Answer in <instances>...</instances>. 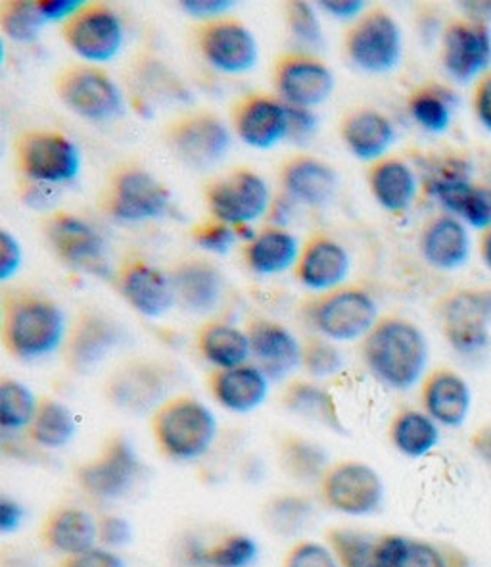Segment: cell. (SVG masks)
Segmentation results:
<instances>
[{
    "mask_svg": "<svg viewBox=\"0 0 491 567\" xmlns=\"http://www.w3.org/2000/svg\"><path fill=\"white\" fill-rule=\"evenodd\" d=\"M363 360L384 385L405 391L411 389L425 373L427 339L411 321L390 318L376 323L365 337Z\"/></svg>",
    "mask_w": 491,
    "mask_h": 567,
    "instance_id": "obj_1",
    "label": "cell"
},
{
    "mask_svg": "<svg viewBox=\"0 0 491 567\" xmlns=\"http://www.w3.org/2000/svg\"><path fill=\"white\" fill-rule=\"evenodd\" d=\"M153 436L159 452L175 462L202 458L216 441V415L192 396H175L154 410Z\"/></svg>",
    "mask_w": 491,
    "mask_h": 567,
    "instance_id": "obj_2",
    "label": "cell"
},
{
    "mask_svg": "<svg viewBox=\"0 0 491 567\" xmlns=\"http://www.w3.org/2000/svg\"><path fill=\"white\" fill-rule=\"evenodd\" d=\"M2 339L8 352L18 360L49 357L64 344V312L46 299L14 300L4 313Z\"/></svg>",
    "mask_w": 491,
    "mask_h": 567,
    "instance_id": "obj_3",
    "label": "cell"
},
{
    "mask_svg": "<svg viewBox=\"0 0 491 567\" xmlns=\"http://www.w3.org/2000/svg\"><path fill=\"white\" fill-rule=\"evenodd\" d=\"M143 462L123 435L104 441L93 458L83 460L73 472L77 487L96 501H117L129 495L143 477Z\"/></svg>",
    "mask_w": 491,
    "mask_h": 567,
    "instance_id": "obj_4",
    "label": "cell"
},
{
    "mask_svg": "<svg viewBox=\"0 0 491 567\" xmlns=\"http://www.w3.org/2000/svg\"><path fill=\"white\" fill-rule=\"evenodd\" d=\"M318 501L344 516L362 517L380 508L384 483L375 467L359 460H339L317 481Z\"/></svg>",
    "mask_w": 491,
    "mask_h": 567,
    "instance_id": "obj_5",
    "label": "cell"
},
{
    "mask_svg": "<svg viewBox=\"0 0 491 567\" xmlns=\"http://www.w3.org/2000/svg\"><path fill=\"white\" fill-rule=\"evenodd\" d=\"M376 316L378 308L367 292L346 289L317 302L311 312V321L318 333L331 341H354L370 333L376 326Z\"/></svg>",
    "mask_w": 491,
    "mask_h": 567,
    "instance_id": "obj_6",
    "label": "cell"
},
{
    "mask_svg": "<svg viewBox=\"0 0 491 567\" xmlns=\"http://www.w3.org/2000/svg\"><path fill=\"white\" fill-rule=\"evenodd\" d=\"M428 193L449 212L477 229H491V189L469 179V167L451 162L428 182Z\"/></svg>",
    "mask_w": 491,
    "mask_h": 567,
    "instance_id": "obj_7",
    "label": "cell"
},
{
    "mask_svg": "<svg viewBox=\"0 0 491 567\" xmlns=\"http://www.w3.org/2000/svg\"><path fill=\"white\" fill-rule=\"evenodd\" d=\"M347 52L355 66L365 72H390L401 56L398 23L386 12H373L349 33Z\"/></svg>",
    "mask_w": 491,
    "mask_h": 567,
    "instance_id": "obj_8",
    "label": "cell"
},
{
    "mask_svg": "<svg viewBox=\"0 0 491 567\" xmlns=\"http://www.w3.org/2000/svg\"><path fill=\"white\" fill-rule=\"evenodd\" d=\"M171 375L166 365L148 360H135L117 368L106 381L109 402L125 412H145L159 406L167 393Z\"/></svg>",
    "mask_w": 491,
    "mask_h": 567,
    "instance_id": "obj_9",
    "label": "cell"
},
{
    "mask_svg": "<svg viewBox=\"0 0 491 567\" xmlns=\"http://www.w3.org/2000/svg\"><path fill=\"white\" fill-rule=\"evenodd\" d=\"M20 156L25 175L41 185L72 182L80 174L77 146L59 133H31Z\"/></svg>",
    "mask_w": 491,
    "mask_h": 567,
    "instance_id": "obj_10",
    "label": "cell"
},
{
    "mask_svg": "<svg viewBox=\"0 0 491 567\" xmlns=\"http://www.w3.org/2000/svg\"><path fill=\"white\" fill-rule=\"evenodd\" d=\"M208 203L213 216L221 219V224L244 226L268 210V185L260 175L237 172L211 187Z\"/></svg>",
    "mask_w": 491,
    "mask_h": 567,
    "instance_id": "obj_11",
    "label": "cell"
},
{
    "mask_svg": "<svg viewBox=\"0 0 491 567\" xmlns=\"http://www.w3.org/2000/svg\"><path fill=\"white\" fill-rule=\"evenodd\" d=\"M65 39L81 59L88 62H108L122 49V22L108 8H83L67 23Z\"/></svg>",
    "mask_w": 491,
    "mask_h": 567,
    "instance_id": "obj_12",
    "label": "cell"
},
{
    "mask_svg": "<svg viewBox=\"0 0 491 567\" xmlns=\"http://www.w3.org/2000/svg\"><path fill=\"white\" fill-rule=\"evenodd\" d=\"M39 540L44 550L59 554L60 558L91 550L98 543L96 517L72 504L54 506L39 525Z\"/></svg>",
    "mask_w": 491,
    "mask_h": 567,
    "instance_id": "obj_13",
    "label": "cell"
},
{
    "mask_svg": "<svg viewBox=\"0 0 491 567\" xmlns=\"http://www.w3.org/2000/svg\"><path fill=\"white\" fill-rule=\"evenodd\" d=\"M491 64V31L484 22L453 23L443 39V66L459 83L472 81Z\"/></svg>",
    "mask_w": 491,
    "mask_h": 567,
    "instance_id": "obj_14",
    "label": "cell"
},
{
    "mask_svg": "<svg viewBox=\"0 0 491 567\" xmlns=\"http://www.w3.org/2000/svg\"><path fill=\"white\" fill-rule=\"evenodd\" d=\"M60 96L70 109L88 120H108L122 110L116 83L96 70H72L60 81Z\"/></svg>",
    "mask_w": 491,
    "mask_h": 567,
    "instance_id": "obj_15",
    "label": "cell"
},
{
    "mask_svg": "<svg viewBox=\"0 0 491 567\" xmlns=\"http://www.w3.org/2000/svg\"><path fill=\"white\" fill-rule=\"evenodd\" d=\"M169 204V193L146 172L133 169L117 177L109 193V212L123 221H145L159 218Z\"/></svg>",
    "mask_w": 491,
    "mask_h": 567,
    "instance_id": "obj_16",
    "label": "cell"
},
{
    "mask_svg": "<svg viewBox=\"0 0 491 567\" xmlns=\"http://www.w3.org/2000/svg\"><path fill=\"white\" fill-rule=\"evenodd\" d=\"M443 333L461 354H474L488 342V312L482 292H457L441 310Z\"/></svg>",
    "mask_w": 491,
    "mask_h": 567,
    "instance_id": "obj_17",
    "label": "cell"
},
{
    "mask_svg": "<svg viewBox=\"0 0 491 567\" xmlns=\"http://www.w3.org/2000/svg\"><path fill=\"white\" fill-rule=\"evenodd\" d=\"M119 339L122 333L116 323L96 313H85L65 339V364L75 373H88L116 349Z\"/></svg>",
    "mask_w": 491,
    "mask_h": 567,
    "instance_id": "obj_18",
    "label": "cell"
},
{
    "mask_svg": "<svg viewBox=\"0 0 491 567\" xmlns=\"http://www.w3.org/2000/svg\"><path fill=\"white\" fill-rule=\"evenodd\" d=\"M252 357L268 379L281 381L302 364V347L289 329L273 321H258L248 331Z\"/></svg>",
    "mask_w": 491,
    "mask_h": 567,
    "instance_id": "obj_19",
    "label": "cell"
},
{
    "mask_svg": "<svg viewBox=\"0 0 491 567\" xmlns=\"http://www.w3.org/2000/svg\"><path fill=\"white\" fill-rule=\"evenodd\" d=\"M202 51L211 66L224 73L248 72L258 60L252 33L234 22L213 23L203 31Z\"/></svg>",
    "mask_w": 491,
    "mask_h": 567,
    "instance_id": "obj_20",
    "label": "cell"
},
{
    "mask_svg": "<svg viewBox=\"0 0 491 567\" xmlns=\"http://www.w3.org/2000/svg\"><path fill=\"white\" fill-rule=\"evenodd\" d=\"M174 145L182 161L192 166H211L231 148V135L217 117L196 116L174 133Z\"/></svg>",
    "mask_w": 491,
    "mask_h": 567,
    "instance_id": "obj_21",
    "label": "cell"
},
{
    "mask_svg": "<svg viewBox=\"0 0 491 567\" xmlns=\"http://www.w3.org/2000/svg\"><path fill=\"white\" fill-rule=\"evenodd\" d=\"M211 393L221 406L248 414L268 399L269 379L258 365L242 364L231 370H217L210 379Z\"/></svg>",
    "mask_w": 491,
    "mask_h": 567,
    "instance_id": "obj_22",
    "label": "cell"
},
{
    "mask_svg": "<svg viewBox=\"0 0 491 567\" xmlns=\"http://www.w3.org/2000/svg\"><path fill=\"white\" fill-rule=\"evenodd\" d=\"M279 89L290 106L310 110L331 96L334 78L328 68L315 60H290L279 72Z\"/></svg>",
    "mask_w": 491,
    "mask_h": 567,
    "instance_id": "obj_23",
    "label": "cell"
},
{
    "mask_svg": "<svg viewBox=\"0 0 491 567\" xmlns=\"http://www.w3.org/2000/svg\"><path fill=\"white\" fill-rule=\"evenodd\" d=\"M46 235L52 248L65 262L80 268H94L102 260L104 243L101 235L83 219L73 216H56L49 221Z\"/></svg>",
    "mask_w": 491,
    "mask_h": 567,
    "instance_id": "obj_24",
    "label": "cell"
},
{
    "mask_svg": "<svg viewBox=\"0 0 491 567\" xmlns=\"http://www.w3.org/2000/svg\"><path fill=\"white\" fill-rule=\"evenodd\" d=\"M122 289L129 305L146 318L164 316L175 302L171 277L148 264L130 266L123 276Z\"/></svg>",
    "mask_w": 491,
    "mask_h": 567,
    "instance_id": "obj_25",
    "label": "cell"
},
{
    "mask_svg": "<svg viewBox=\"0 0 491 567\" xmlns=\"http://www.w3.org/2000/svg\"><path fill=\"white\" fill-rule=\"evenodd\" d=\"M427 414L446 427H459L470 412V389L453 371H438L428 379L422 393Z\"/></svg>",
    "mask_w": 491,
    "mask_h": 567,
    "instance_id": "obj_26",
    "label": "cell"
},
{
    "mask_svg": "<svg viewBox=\"0 0 491 567\" xmlns=\"http://www.w3.org/2000/svg\"><path fill=\"white\" fill-rule=\"evenodd\" d=\"M239 135L253 148H271L289 133V106L269 99H252L239 114Z\"/></svg>",
    "mask_w": 491,
    "mask_h": 567,
    "instance_id": "obj_27",
    "label": "cell"
},
{
    "mask_svg": "<svg viewBox=\"0 0 491 567\" xmlns=\"http://www.w3.org/2000/svg\"><path fill=\"white\" fill-rule=\"evenodd\" d=\"M175 300L188 312L206 313L221 300L223 281L216 269L203 262H192L171 276Z\"/></svg>",
    "mask_w": 491,
    "mask_h": 567,
    "instance_id": "obj_28",
    "label": "cell"
},
{
    "mask_svg": "<svg viewBox=\"0 0 491 567\" xmlns=\"http://www.w3.org/2000/svg\"><path fill=\"white\" fill-rule=\"evenodd\" d=\"M347 271L349 256L334 240H313L300 260V279L315 291L333 289L346 279Z\"/></svg>",
    "mask_w": 491,
    "mask_h": 567,
    "instance_id": "obj_29",
    "label": "cell"
},
{
    "mask_svg": "<svg viewBox=\"0 0 491 567\" xmlns=\"http://www.w3.org/2000/svg\"><path fill=\"white\" fill-rule=\"evenodd\" d=\"M422 255L433 268H461L470 255L467 227L457 218L433 219L422 234Z\"/></svg>",
    "mask_w": 491,
    "mask_h": 567,
    "instance_id": "obj_30",
    "label": "cell"
},
{
    "mask_svg": "<svg viewBox=\"0 0 491 567\" xmlns=\"http://www.w3.org/2000/svg\"><path fill=\"white\" fill-rule=\"evenodd\" d=\"M373 567H453L441 548L404 535H378Z\"/></svg>",
    "mask_w": 491,
    "mask_h": 567,
    "instance_id": "obj_31",
    "label": "cell"
},
{
    "mask_svg": "<svg viewBox=\"0 0 491 567\" xmlns=\"http://www.w3.org/2000/svg\"><path fill=\"white\" fill-rule=\"evenodd\" d=\"M338 177L333 167L313 158L292 162L284 172V187L292 197L311 206H323L333 198Z\"/></svg>",
    "mask_w": 491,
    "mask_h": 567,
    "instance_id": "obj_32",
    "label": "cell"
},
{
    "mask_svg": "<svg viewBox=\"0 0 491 567\" xmlns=\"http://www.w3.org/2000/svg\"><path fill=\"white\" fill-rule=\"evenodd\" d=\"M394 127L378 112H359L344 125V141L347 148L362 161H375L383 156L394 143Z\"/></svg>",
    "mask_w": 491,
    "mask_h": 567,
    "instance_id": "obj_33",
    "label": "cell"
},
{
    "mask_svg": "<svg viewBox=\"0 0 491 567\" xmlns=\"http://www.w3.org/2000/svg\"><path fill=\"white\" fill-rule=\"evenodd\" d=\"M198 349L217 370H231L245 364L250 350L248 333L229 323H210L198 334Z\"/></svg>",
    "mask_w": 491,
    "mask_h": 567,
    "instance_id": "obj_34",
    "label": "cell"
},
{
    "mask_svg": "<svg viewBox=\"0 0 491 567\" xmlns=\"http://www.w3.org/2000/svg\"><path fill=\"white\" fill-rule=\"evenodd\" d=\"M279 464L286 477L297 483H315L331 466L325 449L300 435L282 436L276 446Z\"/></svg>",
    "mask_w": 491,
    "mask_h": 567,
    "instance_id": "obj_35",
    "label": "cell"
},
{
    "mask_svg": "<svg viewBox=\"0 0 491 567\" xmlns=\"http://www.w3.org/2000/svg\"><path fill=\"white\" fill-rule=\"evenodd\" d=\"M370 187L376 200L386 210L401 212L412 203L417 179L411 167L399 161L380 162L370 174Z\"/></svg>",
    "mask_w": 491,
    "mask_h": 567,
    "instance_id": "obj_36",
    "label": "cell"
},
{
    "mask_svg": "<svg viewBox=\"0 0 491 567\" xmlns=\"http://www.w3.org/2000/svg\"><path fill=\"white\" fill-rule=\"evenodd\" d=\"M77 431L72 410L56 399H41L36 414L28 427V436L43 449H62L72 441Z\"/></svg>",
    "mask_w": 491,
    "mask_h": 567,
    "instance_id": "obj_37",
    "label": "cell"
},
{
    "mask_svg": "<svg viewBox=\"0 0 491 567\" xmlns=\"http://www.w3.org/2000/svg\"><path fill=\"white\" fill-rule=\"evenodd\" d=\"M390 439L407 458H422L440 441V431L430 415L405 410L391 422Z\"/></svg>",
    "mask_w": 491,
    "mask_h": 567,
    "instance_id": "obj_38",
    "label": "cell"
},
{
    "mask_svg": "<svg viewBox=\"0 0 491 567\" xmlns=\"http://www.w3.org/2000/svg\"><path fill=\"white\" fill-rule=\"evenodd\" d=\"M284 406L310 422L321 423L336 433H344L333 396L321 386L307 381H294L284 393Z\"/></svg>",
    "mask_w": 491,
    "mask_h": 567,
    "instance_id": "obj_39",
    "label": "cell"
},
{
    "mask_svg": "<svg viewBox=\"0 0 491 567\" xmlns=\"http://www.w3.org/2000/svg\"><path fill=\"white\" fill-rule=\"evenodd\" d=\"M313 516V502L304 495L271 496L263 508L261 519L269 532L281 537H294L310 524Z\"/></svg>",
    "mask_w": 491,
    "mask_h": 567,
    "instance_id": "obj_40",
    "label": "cell"
},
{
    "mask_svg": "<svg viewBox=\"0 0 491 567\" xmlns=\"http://www.w3.org/2000/svg\"><path fill=\"white\" fill-rule=\"evenodd\" d=\"M297 243L294 237L279 229L265 231L248 248V262L258 274H281L296 262Z\"/></svg>",
    "mask_w": 491,
    "mask_h": 567,
    "instance_id": "obj_41",
    "label": "cell"
},
{
    "mask_svg": "<svg viewBox=\"0 0 491 567\" xmlns=\"http://www.w3.org/2000/svg\"><path fill=\"white\" fill-rule=\"evenodd\" d=\"M376 540L378 535L352 529V527H328L325 545L333 550L339 567L375 566Z\"/></svg>",
    "mask_w": 491,
    "mask_h": 567,
    "instance_id": "obj_42",
    "label": "cell"
},
{
    "mask_svg": "<svg viewBox=\"0 0 491 567\" xmlns=\"http://www.w3.org/2000/svg\"><path fill=\"white\" fill-rule=\"evenodd\" d=\"M39 401L28 386L4 378L0 381V425L4 431H22L30 427L36 414Z\"/></svg>",
    "mask_w": 491,
    "mask_h": 567,
    "instance_id": "obj_43",
    "label": "cell"
},
{
    "mask_svg": "<svg viewBox=\"0 0 491 567\" xmlns=\"http://www.w3.org/2000/svg\"><path fill=\"white\" fill-rule=\"evenodd\" d=\"M258 556V545L248 533H229L206 546L200 561L208 567H248Z\"/></svg>",
    "mask_w": 491,
    "mask_h": 567,
    "instance_id": "obj_44",
    "label": "cell"
},
{
    "mask_svg": "<svg viewBox=\"0 0 491 567\" xmlns=\"http://www.w3.org/2000/svg\"><path fill=\"white\" fill-rule=\"evenodd\" d=\"M411 114L427 132L443 133L451 124V96L441 89L422 91L412 96Z\"/></svg>",
    "mask_w": 491,
    "mask_h": 567,
    "instance_id": "obj_45",
    "label": "cell"
},
{
    "mask_svg": "<svg viewBox=\"0 0 491 567\" xmlns=\"http://www.w3.org/2000/svg\"><path fill=\"white\" fill-rule=\"evenodd\" d=\"M302 365L313 378H331L344 365V358L333 342L313 337L302 347Z\"/></svg>",
    "mask_w": 491,
    "mask_h": 567,
    "instance_id": "obj_46",
    "label": "cell"
},
{
    "mask_svg": "<svg viewBox=\"0 0 491 567\" xmlns=\"http://www.w3.org/2000/svg\"><path fill=\"white\" fill-rule=\"evenodd\" d=\"M44 23L46 22H44L43 14L39 12L36 2H15V4L4 8V12H2L4 33L22 43L35 39Z\"/></svg>",
    "mask_w": 491,
    "mask_h": 567,
    "instance_id": "obj_47",
    "label": "cell"
},
{
    "mask_svg": "<svg viewBox=\"0 0 491 567\" xmlns=\"http://www.w3.org/2000/svg\"><path fill=\"white\" fill-rule=\"evenodd\" d=\"M281 567H339L333 550L325 543L300 538L290 546Z\"/></svg>",
    "mask_w": 491,
    "mask_h": 567,
    "instance_id": "obj_48",
    "label": "cell"
},
{
    "mask_svg": "<svg viewBox=\"0 0 491 567\" xmlns=\"http://www.w3.org/2000/svg\"><path fill=\"white\" fill-rule=\"evenodd\" d=\"M290 30L297 41L307 47H318L323 43V30L317 14L310 2H292L289 4Z\"/></svg>",
    "mask_w": 491,
    "mask_h": 567,
    "instance_id": "obj_49",
    "label": "cell"
},
{
    "mask_svg": "<svg viewBox=\"0 0 491 567\" xmlns=\"http://www.w3.org/2000/svg\"><path fill=\"white\" fill-rule=\"evenodd\" d=\"M96 533H98V543L108 548L127 545L133 537L129 522L116 514H102L96 517Z\"/></svg>",
    "mask_w": 491,
    "mask_h": 567,
    "instance_id": "obj_50",
    "label": "cell"
},
{
    "mask_svg": "<svg viewBox=\"0 0 491 567\" xmlns=\"http://www.w3.org/2000/svg\"><path fill=\"white\" fill-rule=\"evenodd\" d=\"M51 567H125V561H123L122 556L112 553L109 548L94 546L85 553L64 556Z\"/></svg>",
    "mask_w": 491,
    "mask_h": 567,
    "instance_id": "obj_51",
    "label": "cell"
},
{
    "mask_svg": "<svg viewBox=\"0 0 491 567\" xmlns=\"http://www.w3.org/2000/svg\"><path fill=\"white\" fill-rule=\"evenodd\" d=\"M234 237H237V234H234V229H231V226H227V224H211V226L202 227L196 234L195 240L206 250H211V252H217V255H224L232 247Z\"/></svg>",
    "mask_w": 491,
    "mask_h": 567,
    "instance_id": "obj_52",
    "label": "cell"
},
{
    "mask_svg": "<svg viewBox=\"0 0 491 567\" xmlns=\"http://www.w3.org/2000/svg\"><path fill=\"white\" fill-rule=\"evenodd\" d=\"M317 130V117L311 114L310 110L289 106V133L286 137L294 141L297 145L307 143L313 133Z\"/></svg>",
    "mask_w": 491,
    "mask_h": 567,
    "instance_id": "obj_53",
    "label": "cell"
},
{
    "mask_svg": "<svg viewBox=\"0 0 491 567\" xmlns=\"http://www.w3.org/2000/svg\"><path fill=\"white\" fill-rule=\"evenodd\" d=\"M0 248H2V258H0V279L7 281L10 277L14 276L15 271L20 269L22 264V248L20 243L8 234L2 231L0 234Z\"/></svg>",
    "mask_w": 491,
    "mask_h": 567,
    "instance_id": "obj_54",
    "label": "cell"
},
{
    "mask_svg": "<svg viewBox=\"0 0 491 567\" xmlns=\"http://www.w3.org/2000/svg\"><path fill=\"white\" fill-rule=\"evenodd\" d=\"M39 12L43 14L44 22H60L73 14H80L85 7V2L81 0H41L36 2Z\"/></svg>",
    "mask_w": 491,
    "mask_h": 567,
    "instance_id": "obj_55",
    "label": "cell"
},
{
    "mask_svg": "<svg viewBox=\"0 0 491 567\" xmlns=\"http://www.w3.org/2000/svg\"><path fill=\"white\" fill-rule=\"evenodd\" d=\"M182 10L196 18H213L231 10L232 2L229 0H185L181 2Z\"/></svg>",
    "mask_w": 491,
    "mask_h": 567,
    "instance_id": "obj_56",
    "label": "cell"
},
{
    "mask_svg": "<svg viewBox=\"0 0 491 567\" xmlns=\"http://www.w3.org/2000/svg\"><path fill=\"white\" fill-rule=\"evenodd\" d=\"M23 522V508L10 496H2L0 498V533L8 535V533L15 532Z\"/></svg>",
    "mask_w": 491,
    "mask_h": 567,
    "instance_id": "obj_57",
    "label": "cell"
},
{
    "mask_svg": "<svg viewBox=\"0 0 491 567\" xmlns=\"http://www.w3.org/2000/svg\"><path fill=\"white\" fill-rule=\"evenodd\" d=\"M321 7L325 8L326 12L333 14L334 18L352 20L362 12L365 2H362V0H323Z\"/></svg>",
    "mask_w": 491,
    "mask_h": 567,
    "instance_id": "obj_58",
    "label": "cell"
},
{
    "mask_svg": "<svg viewBox=\"0 0 491 567\" xmlns=\"http://www.w3.org/2000/svg\"><path fill=\"white\" fill-rule=\"evenodd\" d=\"M477 114L480 124L491 132V75H488L478 87Z\"/></svg>",
    "mask_w": 491,
    "mask_h": 567,
    "instance_id": "obj_59",
    "label": "cell"
},
{
    "mask_svg": "<svg viewBox=\"0 0 491 567\" xmlns=\"http://www.w3.org/2000/svg\"><path fill=\"white\" fill-rule=\"evenodd\" d=\"M482 258H484L485 266L491 269V229H488V234L482 240Z\"/></svg>",
    "mask_w": 491,
    "mask_h": 567,
    "instance_id": "obj_60",
    "label": "cell"
},
{
    "mask_svg": "<svg viewBox=\"0 0 491 567\" xmlns=\"http://www.w3.org/2000/svg\"><path fill=\"white\" fill-rule=\"evenodd\" d=\"M470 7V10H474V12H482V14H491V2H470L467 4Z\"/></svg>",
    "mask_w": 491,
    "mask_h": 567,
    "instance_id": "obj_61",
    "label": "cell"
},
{
    "mask_svg": "<svg viewBox=\"0 0 491 567\" xmlns=\"http://www.w3.org/2000/svg\"><path fill=\"white\" fill-rule=\"evenodd\" d=\"M482 300H484L485 312H488V318L491 321V291L482 292Z\"/></svg>",
    "mask_w": 491,
    "mask_h": 567,
    "instance_id": "obj_62",
    "label": "cell"
}]
</instances>
